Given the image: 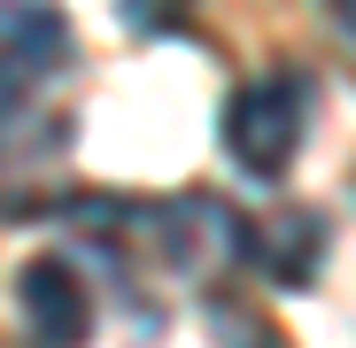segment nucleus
Here are the masks:
<instances>
[{
	"label": "nucleus",
	"instance_id": "nucleus-9",
	"mask_svg": "<svg viewBox=\"0 0 356 348\" xmlns=\"http://www.w3.org/2000/svg\"><path fill=\"white\" fill-rule=\"evenodd\" d=\"M333 24H341V31L356 39V0H333Z\"/></svg>",
	"mask_w": 356,
	"mask_h": 348
},
{
	"label": "nucleus",
	"instance_id": "nucleus-6",
	"mask_svg": "<svg viewBox=\"0 0 356 348\" xmlns=\"http://www.w3.org/2000/svg\"><path fill=\"white\" fill-rule=\"evenodd\" d=\"M248 256H256L264 279H279V286H310V271H318V256H325L318 209H279V217H264V224L248 232Z\"/></svg>",
	"mask_w": 356,
	"mask_h": 348
},
{
	"label": "nucleus",
	"instance_id": "nucleus-8",
	"mask_svg": "<svg viewBox=\"0 0 356 348\" xmlns=\"http://www.w3.org/2000/svg\"><path fill=\"white\" fill-rule=\"evenodd\" d=\"M209 317H217V333H225V348H279V333H271L264 317H241V310H232V302H217Z\"/></svg>",
	"mask_w": 356,
	"mask_h": 348
},
{
	"label": "nucleus",
	"instance_id": "nucleus-2",
	"mask_svg": "<svg viewBox=\"0 0 356 348\" xmlns=\"http://www.w3.org/2000/svg\"><path fill=\"white\" fill-rule=\"evenodd\" d=\"M63 147L70 124L47 116L31 101H0V217H39L54 194H63Z\"/></svg>",
	"mask_w": 356,
	"mask_h": 348
},
{
	"label": "nucleus",
	"instance_id": "nucleus-3",
	"mask_svg": "<svg viewBox=\"0 0 356 348\" xmlns=\"http://www.w3.org/2000/svg\"><path fill=\"white\" fill-rule=\"evenodd\" d=\"M147 240L170 271L186 279H217L225 263L248 256V224L232 217L217 194H178V201H155L147 209Z\"/></svg>",
	"mask_w": 356,
	"mask_h": 348
},
{
	"label": "nucleus",
	"instance_id": "nucleus-4",
	"mask_svg": "<svg viewBox=\"0 0 356 348\" xmlns=\"http://www.w3.org/2000/svg\"><path fill=\"white\" fill-rule=\"evenodd\" d=\"M16 310H24V325H31L39 348H86V333H93V286L78 279L70 256H31L16 271Z\"/></svg>",
	"mask_w": 356,
	"mask_h": 348
},
{
	"label": "nucleus",
	"instance_id": "nucleus-5",
	"mask_svg": "<svg viewBox=\"0 0 356 348\" xmlns=\"http://www.w3.org/2000/svg\"><path fill=\"white\" fill-rule=\"evenodd\" d=\"M70 63V16L47 0L0 8V101H31L54 70Z\"/></svg>",
	"mask_w": 356,
	"mask_h": 348
},
{
	"label": "nucleus",
	"instance_id": "nucleus-7",
	"mask_svg": "<svg viewBox=\"0 0 356 348\" xmlns=\"http://www.w3.org/2000/svg\"><path fill=\"white\" fill-rule=\"evenodd\" d=\"M116 8H124V24H132V31L163 39V31H178V24H186V8H194V0H116Z\"/></svg>",
	"mask_w": 356,
	"mask_h": 348
},
{
	"label": "nucleus",
	"instance_id": "nucleus-1",
	"mask_svg": "<svg viewBox=\"0 0 356 348\" xmlns=\"http://www.w3.org/2000/svg\"><path fill=\"white\" fill-rule=\"evenodd\" d=\"M217 132H225L232 170L256 179V186H271V179H286L294 147H302V132H310V85L294 78V70L248 78L241 93L225 101V124H217Z\"/></svg>",
	"mask_w": 356,
	"mask_h": 348
}]
</instances>
